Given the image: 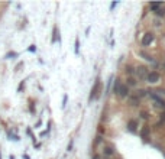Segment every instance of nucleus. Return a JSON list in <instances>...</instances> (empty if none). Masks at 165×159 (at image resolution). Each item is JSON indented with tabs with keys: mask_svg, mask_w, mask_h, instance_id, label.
<instances>
[{
	"mask_svg": "<svg viewBox=\"0 0 165 159\" xmlns=\"http://www.w3.org/2000/svg\"><path fill=\"white\" fill-rule=\"evenodd\" d=\"M128 129H129V132L136 133V132H138V122H136V120H130V122L128 123Z\"/></svg>",
	"mask_w": 165,
	"mask_h": 159,
	"instance_id": "obj_7",
	"label": "nucleus"
},
{
	"mask_svg": "<svg viewBox=\"0 0 165 159\" xmlns=\"http://www.w3.org/2000/svg\"><path fill=\"white\" fill-rule=\"evenodd\" d=\"M136 96H138L139 98H140V97H146V96H148V91H146V90H139Z\"/></svg>",
	"mask_w": 165,
	"mask_h": 159,
	"instance_id": "obj_16",
	"label": "nucleus"
},
{
	"mask_svg": "<svg viewBox=\"0 0 165 159\" xmlns=\"http://www.w3.org/2000/svg\"><path fill=\"white\" fill-rule=\"evenodd\" d=\"M93 159H100V156H97V155H94V158Z\"/></svg>",
	"mask_w": 165,
	"mask_h": 159,
	"instance_id": "obj_22",
	"label": "nucleus"
},
{
	"mask_svg": "<svg viewBox=\"0 0 165 159\" xmlns=\"http://www.w3.org/2000/svg\"><path fill=\"white\" fill-rule=\"evenodd\" d=\"M142 138H144V140L148 142V139H149V127H148V126H145V129H144V132H142Z\"/></svg>",
	"mask_w": 165,
	"mask_h": 159,
	"instance_id": "obj_11",
	"label": "nucleus"
},
{
	"mask_svg": "<svg viewBox=\"0 0 165 159\" xmlns=\"http://www.w3.org/2000/svg\"><path fill=\"white\" fill-rule=\"evenodd\" d=\"M138 85V81L135 77H128V87H136Z\"/></svg>",
	"mask_w": 165,
	"mask_h": 159,
	"instance_id": "obj_9",
	"label": "nucleus"
},
{
	"mask_svg": "<svg viewBox=\"0 0 165 159\" xmlns=\"http://www.w3.org/2000/svg\"><path fill=\"white\" fill-rule=\"evenodd\" d=\"M154 26H156V28H159V26H161V22L155 19V20H154Z\"/></svg>",
	"mask_w": 165,
	"mask_h": 159,
	"instance_id": "obj_19",
	"label": "nucleus"
},
{
	"mask_svg": "<svg viewBox=\"0 0 165 159\" xmlns=\"http://www.w3.org/2000/svg\"><path fill=\"white\" fill-rule=\"evenodd\" d=\"M0 159H2V156H0Z\"/></svg>",
	"mask_w": 165,
	"mask_h": 159,
	"instance_id": "obj_23",
	"label": "nucleus"
},
{
	"mask_svg": "<svg viewBox=\"0 0 165 159\" xmlns=\"http://www.w3.org/2000/svg\"><path fill=\"white\" fill-rule=\"evenodd\" d=\"M154 13H155V15H156V16H161V17H162V16H164V15H165V9H164V6H162V7H159V9H158V10H155V12H154Z\"/></svg>",
	"mask_w": 165,
	"mask_h": 159,
	"instance_id": "obj_14",
	"label": "nucleus"
},
{
	"mask_svg": "<svg viewBox=\"0 0 165 159\" xmlns=\"http://www.w3.org/2000/svg\"><path fill=\"white\" fill-rule=\"evenodd\" d=\"M114 93L119 96V97L125 98V97L129 96V88H128L126 84H122L120 81H117V82L114 84Z\"/></svg>",
	"mask_w": 165,
	"mask_h": 159,
	"instance_id": "obj_1",
	"label": "nucleus"
},
{
	"mask_svg": "<svg viewBox=\"0 0 165 159\" xmlns=\"http://www.w3.org/2000/svg\"><path fill=\"white\" fill-rule=\"evenodd\" d=\"M135 74L138 75V78H139V80L145 81V80H146V77H148V74H149V70H148V67L140 65V67H138L136 70H135Z\"/></svg>",
	"mask_w": 165,
	"mask_h": 159,
	"instance_id": "obj_2",
	"label": "nucleus"
},
{
	"mask_svg": "<svg viewBox=\"0 0 165 159\" xmlns=\"http://www.w3.org/2000/svg\"><path fill=\"white\" fill-rule=\"evenodd\" d=\"M103 143V138H102V136H97V138H96V145H102Z\"/></svg>",
	"mask_w": 165,
	"mask_h": 159,
	"instance_id": "obj_17",
	"label": "nucleus"
},
{
	"mask_svg": "<svg viewBox=\"0 0 165 159\" xmlns=\"http://www.w3.org/2000/svg\"><path fill=\"white\" fill-rule=\"evenodd\" d=\"M78 45H80V41H78V39H75V48H74L75 54H78Z\"/></svg>",
	"mask_w": 165,
	"mask_h": 159,
	"instance_id": "obj_18",
	"label": "nucleus"
},
{
	"mask_svg": "<svg viewBox=\"0 0 165 159\" xmlns=\"http://www.w3.org/2000/svg\"><path fill=\"white\" fill-rule=\"evenodd\" d=\"M116 6H117V2H113V3H112V6H110V9L113 10V9H114Z\"/></svg>",
	"mask_w": 165,
	"mask_h": 159,
	"instance_id": "obj_20",
	"label": "nucleus"
},
{
	"mask_svg": "<svg viewBox=\"0 0 165 159\" xmlns=\"http://www.w3.org/2000/svg\"><path fill=\"white\" fill-rule=\"evenodd\" d=\"M103 155H104L106 158H112V156L116 155V150H114L113 146H104V149H103Z\"/></svg>",
	"mask_w": 165,
	"mask_h": 159,
	"instance_id": "obj_5",
	"label": "nucleus"
},
{
	"mask_svg": "<svg viewBox=\"0 0 165 159\" xmlns=\"http://www.w3.org/2000/svg\"><path fill=\"white\" fill-rule=\"evenodd\" d=\"M140 119L148 120V119H149V113H148V111H145V110H142V111H140Z\"/></svg>",
	"mask_w": 165,
	"mask_h": 159,
	"instance_id": "obj_15",
	"label": "nucleus"
},
{
	"mask_svg": "<svg viewBox=\"0 0 165 159\" xmlns=\"http://www.w3.org/2000/svg\"><path fill=\"white\" fill-rule=\"evenodd\" d=\"M139 100H140V98L135 94L133 97H130V100H129V106H132V107H138V106H139Z\"/></svg>",
	"mask_w": 165,
	"mask_h": 159,
	"instance_id": "obj_8",
	"label": "nucleus"
},
{
	"mask_svg": "<svg viewBox=\"0 0 165 159\" xmlns=\"http://www.w3.org/2000/svg\"><path fill=\"white\" fill-rule=\"evenodd\" d=\"M67 98H68V97H67V96H64V101H62V106H64V107H65V103H67Z\"/></svg>",
	"mask_w": 165,
	"mask_h": 159,
	"instance_id": "obj_21",
	"label": "nucleus"
},
{
	"mask_svg": "<svg viewBox=\"0 0 165 159\" xmlns=\"http://www.w3.org/2000/svg\"><path fill=\"white\" fill-rule=\"evenodd\" d=\"M149 6H151V9L155 12V10H158L159 7H162L164 5H162V3H159V2H152V3H149Z\"/></svg>",
	"mask_w": 165,
	"mask_h": 159,
	"instance_id": "obj_10",
	"label": "nucleus"
},
{
	"mask_svg": "<svg viewBox=\"0 0 165 159\" xmlns=\"http://www.w3.org/2000/svg\"><path fill=\"white\" fill-rule=\"evenodd\" d=\"M100 87V80H97L96 81V84L93 85V88H91V94H90V101H93L94 100V97L97 96V88Z\"/></svg>",
	"mask_w": 165,
	"mask_h": 159,
	"instance_id": "obj_6",
	"label": "nucleus"
},
{
	"mask_svg": "<svg viewBox=\"0 0 165 159\" xmlns=\"http://www.w3.org/2000/svg\"><path fill=\"white\" fill-rule=\"evenodd\" d=\"M154 41H155V36H154V33H151V32H146V33L142 36V39H140V43H142V47H149V45H151Z\"/></svg>",
	"mask_w": 165,
	"mask_h": 159,
	"instance_id": "obj_3",
	"label": "nucleus"
},
{
	"mask_svg": "<svg viewBox=\"0 0 165 159\" xmlns=\"http://www.w3.org/2000/svg\"><path fill=\"white\" fill-rule=\"evenodd\" d=\"M126 73H128L129 77H132V75L135 74V68H133L132 65H126Z\"/></svg>",
	"mask_w": 165,
	"mask_h": 159,
	"instance_id": "obj_13",
	"label": "nucleus"
},
{
	"mask_svg": "<svg viewBox=\"0 0 165 159\" xmlns=\"http://www.w3.org/2000/svg\"><path fill=\"white\" fill-rule=\"evenodd\" d=\"M139 55H140V57H142L144 59H146V61H149V62H155V61H154V58H151V57H149L148 54H145V52H142V51H140V52H139Z\"/></svg>",
	"mask_w": 165,
	"mask_h": 159,
	"instance_id": "obj_12",
	"label": "nucleus"
},
{
	"mask_svg": "<svg viewBox=\"0 0 165 159\" xmlns=\"http://www.w3.org/2000/svg\"><path fill=\"white\" fill-rule=\"evenodd\" d=\"M159 80H161V75L156 71H149V74L146 77V81L149 84H156V82H159Z\"/></svg>",
	"mask_w": 165,
	"mask_h": 159,
	"instance_id": "obj_4",
	"label": "nucleus"
}]
</instances>
